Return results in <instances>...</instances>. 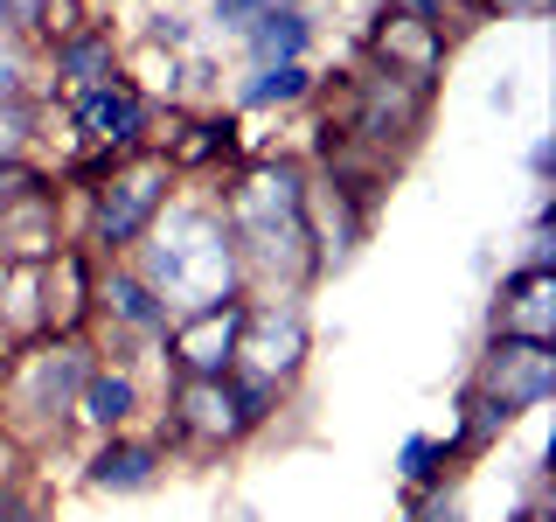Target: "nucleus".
Segmentation results:
<instances>
[{
	"label": "nucleus",
	"mask_w": 556,
	"mask_h": 522,
	"mask_svg": "<svg viewBox=\"0 0 556 522\" xmlns=\"http://www.w3.org/2000/svg\"><path fill=\"white\" fill-rule=\"evenodd\" d=\"M216 209L237 237L251 300H300L306 286L327 278L320 258H313V237H306V161L300 153L237 161L216 188Z\"/></svg>",
	"instance_id": "1"
},
{
	"label": "nucleus",
	"mask_w": 556,
	"mask_h": 522,
	"mask_svg": "<svg viewBox=\"0 0 556 522\" xmlns=\"http://www.w3.org/2000/svg\"><path fill=\"white\" fill-rule=\"evenodd\" d=\"M126 265L147 278L153 293H161L167 313L251 300V286H243V258H237V237H230V223H223L216 196H174L161 216H153V231L132 244Z\"/></svg>",
	"instance_id": "2"
},
{
	"label": "nucleus",
	"mask_w": 556,
	"mask_h": 522,
	"mask_svg": "<svg viewBox=\"0 0 556 522\" xmlns=\"http://www.w3.org/2000/svg\"><path fill=\"white\" fill-rule=\"evenodd\" d=\"M91 362H98V335H28V341H14L8 362H0V432L22 452L63 446Z\"/></svg>",
	"instance_id": "3"
},
{
	"label": "nucleus",
	"mask_w": 556,
	"mask_h": 522,
	"mask_svg": "<svg viewBox=\"0 0 556 522\" xmlns=\"http://www.w3.org/2000/svg\"><path fill=\"white\" fill-rule=\"evenodd\" d=\"M181 196V174L167 167L161 147H139L126 153L112 174H104V188L84 196V223H77V244L98 258V265H112V258H132V244L153 231V216Z\"/></svg>",
	"instance_id": "4"
},
{
	"label": "nucleus",
	"mask_w": 556,
	"mask_h": 522,
	"mask_svg": "<svg viewBox=\"0 0 556 522\" xmlns=\"http://www.w3.org/2000/svg\"><path fill=\"white\" fill-rule=\"evenodd\" d=\"M431 91H439V84H417V77H396V70H382V63H362L355 77L341 84L334 126L355 153H369V161L390 167L396 153L417 147V133H425V119H431Z\"/></svg>",
	"instance_id": "5"
},
{
	"label": "nucleus",
	"mask_w": 556,
	"mask_h": 522,
	"mask_svg": "<svg viewBox=\"0 0 556 522\" xmlns=\"http://www.w3.org/2000/svg\"><path fill=\"white\" fill-rule=\"evenodd\" d=\"M153 439L167 446V460H216V452L243 446L230 383L223 376H167V411L153 425Z\"/></svg>",
	"instance_id": "6"
},
{
	"label": "nucleus",
	"mask_w": 556,
	"mask_h": 522,
	"mask_svg": "<svg viewBox=\"0 0 556 522\" xmlns=\"http://www.w3.org/2000/svg\"><path fill=\"white\" fill-rule=\"evenodd\" d=\"M63 119H70V139L84 147H112V153H139L153 147V91L132 84L126 70L118 77L91 84V91H70L63 98Z\"/></svg>",
	"instance_id": "7"
},
{
	"label": "nucleus",
	"mask_w": 556,
	"mask_h": 522,
	"mask_svg": "<svg viewBox=\"0 0 556 522\" xmlns=\"http://www.w3.org/2000/svg\"><path fill=\"white\" fill-rule=\"evenodd\" d=\"M306 356H313V321H306V300H243V335H237V370L278 383L306 376Z\"/></svg>",
	"instance_id": "8"
},
{
	"label": "nucleus",
	"mask_w": 556,
	"mask_h": 522,
	"mask_svg": "<svg viewBox=\"0 0 556 522\" xmlns=\"http://www.w3.org/2000/svg\"><path fill=\"white\" fill-rule=\"evenodd\" d=\"M494 405H508L515 418H535L556 397V341H515V335H486L473 376Z\"/></svg>",
	"instance_id": "9"
},
{
	"label": "nucleus",
	"mask_w": 556,
	"mask_h": 522,
	"mask_svg": "<svg viewBox=\"0 0 556 522\" xmlns=\"http://www.w3.org/2000/svg\"><path fill=\"white\" fill-rule=\"evenodd\" d=\"M237 335H243V300L223 307H195V313H174L167 335L153 341L167 376H230L237 370Z\"/></svg>",
	"instance_id": "10"
},
{
	"label": "nucleus",
	"mask_w": 556,
	"mask_h": 522,
	"mask_svg": "<svg viewBox=\"0 0 556 522\" xmlns=\"http://www.w3.org/2000/svg\"><path fill=\"white\" fill-rule=\"evenodd\" d=\"M167 300L139 278L126 258H112V265H98V313H91V335L104 327L112 335V362H132L126 348H153L167 335Z\"/></svg>",
	"instance_id": "11"
},
{
	"label": "nucleus",
	"mask_w": 556,
	"mask_h": 522,
	"mask_svg": "<svg viewBox=\"0 0 556 522\" xmlns=\"http://www.w3.org/2000/svg\"><path fill=\"white\" fill-rule=\"evenodd\" d=\"M167 467L174 460L153 432H104L91 446V460H84V487H91V495H112V501L153 495V487L167 481Z\"/></svg>",
	"instance_id": "12"
},
{
	"label": "nucleus",
	"mask_w": 556,
	"mask_h": 522,
	"mask_svg": "<svg viewBox=\"0 0 556 522\" xmlns=\"http://www.w3.org/2000/svg\"><path fill=\"white\" fill-rule=\"evenodd\" d=\"M362 57L382 63V70H396V77L439 84V70L452 57V35L431 28V22H410V14H396V8H376L369 35H362Z\"/></svg>",
	"instance_id": "13"
},
{
	"label": "nucleus",
	"mask_w": 556,
	"mask_h": 522,
	"mask_svg": "<svg viewBox=\"0 0 556 522\" xmlns=\"http://www.w3.org/2000/svg\"><path fill=\"white\" fill-rule=\"evenodd\" d=\"M153 147L174 174H230L243 161V112H174V133Z\"/></svg>",
	"instance_id": "14"
},
{
	"label": "nucleus",
	"mask_w": 556,
	"mask_h": 522,
	"mask_svg": "<svg viewBox=\"0 0 556 522\" xmlns=\"http://www.w3.org/2000/svg\"><path fill=\"white\" fill-rule=\"evenodd\" d=\"M486 335H515V341H556V272L543 265H508L486 307Z\"/></svg>",
	"instance_id": "15"
},
{
	"label": "nucleus",
	"mask_w": 556,
	"mask_h": 522,
	"mask_svg": "<svg viewBox=\"0 0 556 522\" xmlns=\"http://www.w3.org/2000/svg\"><path fill=\"white\" fill-rule=\"evenodd\" d=\"M98 313V258L77 237L42 265V335H91Z\"/></svg>",
	"instance_id": "16"
},
{
	"label": "nucleus",
	"mask_w": 556,
	"mask_h": 522,
	"mask_svg": "<svg viewBox=\"0 0 556 522\" xmlns=\"http://www.w3.org/2000/svg\"><path fill=\"white\" fill-rule=\"evenodd\" d=\"M118 35H112V22H84V28H70V35H56V42H42V77L56 84V91L70 98V91H91V84H104V77H118Z\"/></svg>",
	"instance_id": "17"
},
{
	"label": "nucleus",
	"mask_w": 556,
	"mask_h": 522,
	"mask_svg": "<svg viewBox=\"0 0 556 522\" xmlns=\"http://www.w3.org/2000/svg\"><path fill=\"white\" fill-rule=\"evenodd\" d=\"M139 411H147L139 370H132V362L98 356L91 376H84V390H77V418H70V432H91V439H104V432H132Z\"/></svg>",
	"instance_id": "18"
},
{
	"label": "nucleus",
	"mask_w": 556,
	"mask_h": 522,
	"mask_svg": "<svg viewBox=\"0 0 556 522\" xmlns=\"http://www.w3.org/2000/svg\"><path fill=\"white\" fill-rule=\"evenodd\" d=\"M313 35H320V22H313L306 0H271V8L257 14L237 42H243V63L257 70V63H306L313 57Z\"/></svg>",
	"instance_id": "19"
},
{
	"label": "nucleus",
	"mask_w": 556,
	"mask_h": 522,
	"mask_svg": "<svg viewBox=\"0 0 556 522\" xmlns=\"http://www.w3.org/2000/svg\"><path fill=\"white\" fill-rule=\"evenodd\" d=\"M313 91H320V70L313 63H257V70H243L230 112H292Z\"/></svg>",
	"instance_id": "20"
},
{
	"label": "nucleus",
	"mask_w": 556,
	"mask_h": 522,
	"mask_svg": "<svg viewBox=\"0 0 556 522\" xmlns=\"http://www.w3.org/2000/svg\"><path fill=\"white\" fill-rule=\"evenodd\" d=\"M515 425H521V418H515L508 405H494V397H486L480 383H459V432H452L445 446L466 460V452H486V446H501Z\"/></svg>",
	"instance_id": "21"
},
{
	"label": "nucleus",
	"mask_w": 556,
	"mask_h": 522,
	"mask_svg": "<svg viewBox=\"0 0 556 522\" xmlns=\"http://www.w3.org/2000/svg\"><path fill=\"white\" fill-rule=\"evenodd\" d=\"M223 383H230V405H237V425H243V439H257V432H265L271 418L286 411V397H292V390H278V383L251 376V370H230Z\"/></svg>",
	"instance_id": "22"
},
{
	"label": "nucleus",
	"mask_w": 556,
	"mask_h": 522,
	"mask_svg": "<svg viewBox=\"0 0 556 522\" xmlns=\"http://www.w3.org/2000/svg\"><path fill=\"white\" fill-rule=\"evenodd\" d=\"M452 460H459V452H452L445 439H431V432H410V439L396 446V481H404V487H439V481L452 474Z\"/></svg>",
	"instance_id": "23"
},
{
	"label": "nucleus",
	"mask_w": 556,
	"mask_h": 522,
	"mask_svg": "<svg viewBox=\"0 0 556 522\" xmlns=\"http://www.w3.org/2000/svg\"><path fill=\"white\" fill-rule=\"evenodd\" d=\"M8 98H42V49L22 42V35L0 42V104Z\"/></svg>",
	"instance_id": "24"
},
{
	"label": "nucleus",
	"mask_w": 556,
	"mask_h": 522,
	"mask_svg": "<svg viewBox=\"0 0 556 522\" xmlns=\"http://www.w3.org/2000/svg\"><path fill=\"white\" fill-rule=\"evenodd\" d=\"M42 139V98H8L0 104V161H35Z\"/></svg>",
	"instance_id": "25"
},
{
	"label": "nucleus",
	"mask_w": 556,
	"mask_h": 522,
	"mask_svg": "<svg viewBox=\"0 0 556 522\" xmlns=\"http://www.w3.org/2000/svg\"><path fill=\"white\" fill-rule=\"evenodd\" d=\"M410 522H466L459 487H452V481H439V487H410Z\"/></svg>",
	"instance_id": "26"
},
{
	"label": "nucleus",
	"mask_w": 556,
	"mask_h": 522,
	"mask_svg": "<svg viewBox=\"0 0 556 522\" xmlns=\"http://www.w3.org/2000/svg\"><path fill=\"white\" fill-rule=\"evenodd\" d=\"M49 182H56V167H42V161H0V209H14L22 196H35Z\"/></svg>",
	"instance_id": "27"
},
{
	"label": "nucleus",
	"mask_w": 556,
	"mask_h": 522,
	"mask_svg": "<svg viewBox=\"0 0 556 522\" xmlns=\"http://www.w3.org/2000/svg\"><path fill=\"white\" fill-rule=\"evenodd\" d=\"M265 8H271V0H208V22H216V28H223V35L237 42V35L251 28V22H257Z\"/></svg>",
	"instance_id": "28"
},
{
	"label": "nucleus",
	"mask_w": 556,
	"mask_h": 522,
	"mask_svg": "<svg viewBox=\"0 0 556 522\" xmlns=\"http://www.w3.org/2000/svg\"><path fill=\"white\" fill-rule=\"evenodd\" d=\"M147 42L167 49V57H181V49L195 42V28H188V14H153V22H147Z\"/></svg>",
	"instance_id": "29"
},
{
	"label": "nucleus",
	"mask_w": 556,
	"mask_h": 522,
	"mask_svg": "<svg viewBox=\"0 0 556 522\" xmlns=\"http://www.w3.org/2000/svg\"><path fill=\"white\" fill-rule=\"evenodd\" d=\"M0 522H42V501L22 481H0Z\"/></svg>",
	"instance_id": "30"
},
{
	"label": "nucleus",
	"mask_w": 556,
	"mask_h": 522,
	"mask_svg": "<svg viewBox=\"0 0 556 522\" xmlns=\"http://www.w3.org/2000/svg\"><path fill=\"white\" fill-rule=\"evenodd\" d=\"M549 174H556V139H535V147H529V182L549 188Z\"/></svg>",
	"instance_id": "31"
},
{
	"label": "nucleus",
	"mask_w": 556,
	"mask_h": 522,
	"mask_svg": "<svg viewBox=\"0 0 556 522\" xmlns=\"http://www.w3.org/2000/svg\"><path fill=\"white\" fill-rule=\"evenodd\" d=\"M508 522H549V501H543V495H535V501H521V509H515Z\"/></svg>",
	"instance_id": "32"
},
{
	"label": "nucleus",
	"mask_w": 556,
	"mask_h": 522,
	"mask_svg": "<svg viewBox=\"0 0 556 522\" xmlns=\"http://www.w3.org/2000/svg\"><path fill=\"white\" fill-rule=\"evenodd\" d=\"M8 35H14V8H8V0H0V42H8Z\"/></svg>",
	"instance_id": "33"
},
{
	"label": "nucleus",
	"mask_w": 556,
	"mask_h": 522,
	"mask_svg": "<svg viewBox=\"0 0 556 522\" xmlns=\"http://www.w3.org/2000/svg\"><path fill=\"white\" fill-rule=\"evenodd\" d=\"M0 439H8V432H0Z\"/></svg>",
	"instance_id": "34"
}]
</instances>
